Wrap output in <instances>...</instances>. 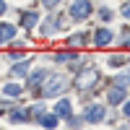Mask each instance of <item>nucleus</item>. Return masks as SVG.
<instances>
[{"label": "nucleus", "mask_w": 130, "mask_h": 130, "mask_svg": "<svg viewBox=\"0 0 130 130\" xmlns=\"http://www.w3.org/2000/svg\"><path fill=\"white\" fill-rule=\"evenodd\" d=\"M122 16H125V18H130V3H127V5H122Z\"/></svg>", "instance_id": "2eb2a0df"}, {"label": "nucleus", "mask_w": 130, "mask_h": 130, "mask_svg": "<svg viewBox=\"0 0 130 130\" xmlns=\"http://www.w3.org/2000/svg\"><path fill=\"white\" fill-rule=\"evenodd\" d=\"M130 81V70L127 73H120V75H117V83H127Z\"/></svg>", "instance_id": "ddd939ff"}, {"label": "nucleus", "mask_w": 130, "mask_h": 130, "mask_svg": "<svg viewBox=\"0 0 130 130\" xmlns=\"http://www.w3.org/2000/svg\"><path fill=\"white\" fill-rule=\"evenodd\" d=\"M122 96H125V89H115V91H109V102H112V104H117Z\"/></svg>", "instance_id": "6e6552de"}, {"label": "nucleus", "mask_w": 130, "mask_h": 130, "mask_svg": "<svg viewBox=\"0 0 130 130\" xmlns=\"http://www.w3.org/2000/svg\"><path fill=\"white\" fill-rule=\"evenodd\" d=\"M96 75H99V73H96L94 68H91V70H86V73L81 75V78H78V86H81V91H83V89H89V86L96 81Z\"/></svg>", "instance_id": "20e7f679"}, {"label": "nucleus", "mask_w": 130, "mask_h": 130, "mask_svg": "<svg viewBox=\"0 0 130 130\" xmlns=\"http://www.w3.org/2000/svg\"><path fill=\"white\" fill-rule=\"evenodd\" d=\"M109 39H112V31L109 29H99V31H96V44H99V47H104Z\"/></svg>", "instance_id": "423d86ee"}, {"label": "nucleus", "mask_w": 130, "mask_h": 130, "mask_svg": "<svg viewBox=\"0 0 130 130\" xmlns=\"http://www.w3.org/2000/svg\"><path fill=\"white\" fill-rule=\"evenodd\" d=\"M13 75H26V62H24V65H16V68H13Z\"/></svg>", "instance_id": "9b49d317"}, {"label": "nucleus", "mask_w": 130, "mask_h": 130, "mask_svg": "<svg viewBox=\"0 0 130 130\" xmlns=\"http://www.w3.org/2000/svg\"><path fill=\"white\" fill-rule=\"evenodd\" d=\"M42 3H44V5H50V8H52V5L57 3V0H42Z\"/></svg>", "instance_id": "dca6fc26"}, {"label": "nucleus", "mask_w": 130, "mask_h": 130, "mask_svg": "<svg viewBox=\"0 0 130 130\" xmlns=\"http://www.w3.org/2000/svg\"><path fill=\"white\" fill-rule=\"evenodd\" d=\"M62 89H65V78H62V75H52L50 83L44 86V96H55V94H60Z\"/></svg>", "instance_id": "f257e3e1"}, {"label": "nucleus", "mask_w": 130, "mask_h": 130, "mask_svg": "<svg viewBox=\"0 0 130 130\" xmlns=\"http://www.w3.org/2000/svg\"><path fill=\"white\" fill-rule=\"evenodd\" d=\"M26 117H29V115H26V112H16V115H13V117H10V120H13V122H18V120H26Z\"/></svg>", "instance_id": "4468645a"}, {"label": "nucleus", "mask_w": 130, "mask_h": 130, "mask_svg": "<svg viewBox=\"0 0 130 130\" xmlns=\"http://www.w3.org/2000/svg\"><path fill=\"white\" fill-rule=\"evenodd\" d=\"M5 94H8V96H18V94H21V86L8 83V86H5Z\"/></svg>", "instance_id": "1a4fd4ad"}, {"label": "nucleus", "mask_w": 130, "mask_h": 130, "mask_svg": "<svg viewBox=\"0 0 130 130\" xmlns=\"http://www.w3.org/2000/svg\"><path fill=\"white\" fill-rule=\"evenodd\" d=\"M122 112H125V115H127V117H130V102H127V104H125V109H122Z\"/></svg>", "instance_id": "f3484780"}, {"label": "nucleus", "mask_w": 130, "mask_h": 130, "mask_svg": "<svg viewBox=\"0 0 130 130\" xmlns=\"http://www.w3.org/2000/svg\"><path fill=\"white\" fill-rule=\"evenodd\" d=\"M42 122H44L47 127H52V125H55L57 120H55V117H52V115H47V117H42Z\"/></svg>", "instance_id": "f8f14e48"}, {"label": "nucleus", "mask_w": 130, "mask_h": 130, "mask_svg": "<svg viewBox=\"0 0 130 130\" xmlns=\"http://www.w3.org/2000/svg\"><path fill=\"white\" fill-rule=\"evenodd\" d=\"M24 24H26V26H34V24H37V13H26V16H24Z\"/></svg>", "instance_id": "9d476101"}, {"label": "nucleus", "mask_w": 130, "mask_h": 130, "mask_svg": "<svg viewBox=\"0 0 130 130\" xmlns=\"http://www.w3.org/2000/svg\"><path fill=\"white\" fill-rule=\"evenodd\" d=\"M55 112H57L60 117H68V115H70V104L65 102V99H62V102H57V107H55Z\"/></svg>", "instance_id": "0eeeda50"}, {"label": "nucleus", "mask_w": 130, "mask_h": 130, "mask_svg": "<svg viewBox=\"0 0 130 130\" xmlns=\"http://www.w3.org/2000/svg\"><path fill=\"white\" fill-rule=\"evenodd\" d=\"M83 120L86 122H99V120H104V107H89V109L83 112Z\"/></svg>", "instance_id": "7ed1b4c3"}, {"label": "nucleus", "mask_w": 130, "mask_h": 130, "mask_svg": "<svg viewBox=\"0 0 130 130\" xmlns=\"http://www.w3.org/2000/svg\"><path fill=\"white\" fill-rule=\"evenodd\" d=\"M70 13H73V18H86L91 13V3L89 0H75L73 8H70Z\"/></svg>", "instance_id": "f03ea898"}, {"label": "nucleus", "mask_w": 130, "mask_h": 130, "mask_svg": "<svg viewBox=\"0 0 130 130\" xmlns=\"http://www.w3.org/2000/svg\"><path fill=\"white\" fill-rule=\"evenodd\" d=\"M3 10H5V3H3V0H0V13H3Z\"/></svg>", "instance_id": "a211bd4d"}, {"label": "nucleus", "mask_w": 130, "mask_h": 130, "mask_svg": "<svg viewBox=\"0 0 130 130\" xmlns=\"http://www.w3.org/2000/svg\"><path fill=\"white\" fill-rule=\"evenodd\" d=\"M13 34H16V26H10V24H0V42H8Z\"/></svg>", "instance_id": "39448f33"}]
</instances>
